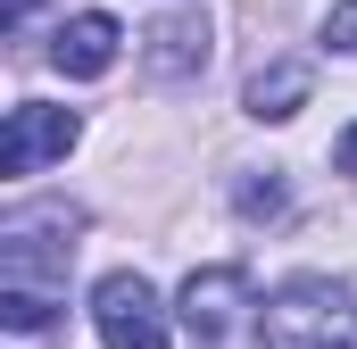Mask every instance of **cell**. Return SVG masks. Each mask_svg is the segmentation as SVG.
<instances>
[{"label":"cell","mask_w":357,"mask_h":349,"mask_svg":"<svg viewBox=\"0 0 357 349\" xmlns=\"http://www.w3.org/2000/svg\"><path fill=\"white\" fill-rule=\"evenodd\" d=\"M91 325H100V349H167V308L142 274H100Z\"/></svg>","instance_id":"3957f363"},{"label":"cell","mask_w":357,"mask_h":349,"mask_svg":"<svg viewBox=\"0 0 357 349\" xmlns=\"http://www.w3.org/2000/svg\"><path fill=\"white\" fill-rule=\"evenodd\" d=\"M266 349H357V291L349 283H324V274H299L266 299Z\"/></svg>","instance_id":"6da1fadb"},{"label":"cell","mask_w":357,"mask_h":349,"mask_svg":"<svg viewBox=\"0 0 357 349\" xmlns=\"http://www.w3.org/2000/svg\"><path fill=\"white\" fill-rule=\"evenodd\" d=\"M307 91H316V67H307V59H274V67L250 75L241 100H250V117H258V125H282V117H299V108H307Z\"/></svg>","instance_id":"ba28073f"},{"label":"cell","mask_w":357,"mask_h":349,"mask_svg":"<svg viewBox=\"0 0 357 349\" xmlns=\"http://www.w3.org/2000/svg\"><path fill=\"white\" fill-rule=\"evenodd\" d=\"M75 233H84V208H67V200H42V208H8V216H0V274H8L17 291L67 283Z\"/></svg>","instance_id":"7a4b0ae2"},{"label":"cell","mask_w":357,"mask_h":349,"mask_svg":"<svg viewBox=\"0 0 357 349\" xmlns=\"http://www.w3.org/2000/svg\"><path fill=\"white\" fill-rule=\"evenodd\" d=\"M0 325H8V333H42V325H50V291H17V283H8V291H0Z\"/></svg>","instance_id":"9c48e42d"},{"label":"cell","mask_w":357,"mask_h":349,"mask_svg":"<svg viewBox=\"0 0 357 349\" xmlns=\"http://www.w3.org/2000/svg\"><path fill=\"white\" fill-rule=\"evenodd\" d=\"M142 67H150L158 84L199 75V67H208V17H191V8L158 17V25H150V42H142Z\"/></svg>","instance_id":"52a82bcc"},{"label":"cell","mask_w":357,"mask_h":349,"mask_svg":"<svg viewBox=\"0 0 357 349\" xmlns=\"http://www.w3.org/2000/svg\"><path fill=\"white\" fill-rule=\"evenodd\" d=\"M324 42H333V50H357V0H333V17H324Z\"/></svg>","instance_id":"8fae6325"},{"label":"cell","mask_w":357,"mask_h":349,"mask_svg":"<svg viewBox=\"0 0 357 349\" xmlns=\"http://www.w3.org/2000/svg\"><path fill=\"white\" fill-rule=\"evenodd\" d=\"M116 50H125V25H116V17H100V8L67 17V25L50 34V67H59V75H75V84L108 75V67H116Z\"/></svg>","instance_id":"8992f818"},{"label":"cell","mask_w":357,"mask_h":349,"mask_svg":"<svg viewBox=\"0 0 357 349\" xmlns=\"http://www.w3.org/2000/svg\"><path fill=\"white\" fill-rule=\"evenodd\" d=\"M233 200H241V216H282V208H291V191H282V174H266V183H241Z\"/></svg>","instance_id":"30bf717a"},{"label":"cell","mask_w":357,"mask_h":349,"mask_svg":"<svg viewBox=\"0 0 357 349\" xmlns=\"http://www.w3.org/2000/svg\"><path fill=\"white\" fill-rule=\"evenodd\" d=\"M333 167H341V174H357V125L341 133V142H333Z\"/></svg>","instance_id":"7c38bea8"},{"label":"cell","mask_w":357,"mask_h":349,"mask_svg":"<svg viewBox=\"0 0 357 349\" xmlns=\"http://www.w3.org/2000/svg\"><path fill=\"white\" fill-rule=\"evenodd\" d=\"M75 108H50V100H17L8 108V133H0V174H42L50 158L75 150Z\"/></svg>","instance_id":"277c9868"},{"label":"cell","mask_w":357,"mask_h":349,"mask_svg":"<svg viewBox=\"0 0 357 349\" xmlns=\"http://www.w3.org/2000/svg\"><path fill=\"white\" fill-rule=\"evenodd\" d=\"M241 308H250V274L241 266H199L191 283H183V299H175V316H183V333L199 349H216L233 325H241Z\"/></svg>","instance_id":"5b68a950"}]
</instances>
